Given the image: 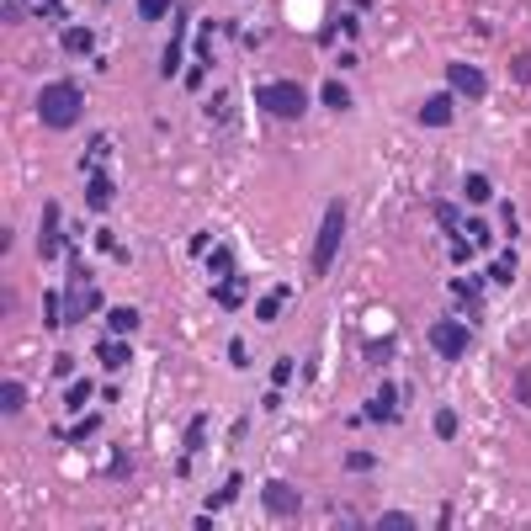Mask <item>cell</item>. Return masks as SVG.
<instances>
[{"label": "cell", "instance_id": "cell-7", "mask_svg": "<svg viewBox=\"0 0 531 531\" xmlns=\"http://www.w3.org/2000/svg\"><path fill=\"white\" fill-rule=\"evenodd\" d=\"M59 245H64V234H59V207L48 202V207H43V234H37V255H43V261H53V255H59Z\"/></svg>", "mask_w": 531, "mask_h": 531}, {"label": "cell", "instance_id": "cell-27", "mask_svg": "<svg viewBox=\"0 0 531 531\" xmlns=\"http://www.w3.org/2000/svg\"><path fill=\"white\" fill-rule=\"evenodd\" d=\"M202 436H207V420H191V431H186V452H197Z\"/></svg>", "mask_w": 531, "mask_h": 531}, {"label": "cell", "instance_id": "cell-9", "mask_svg": "<svg viewBox=\"0 0 531 531\" xmlns=\"http://www.w3.org/2000/svg\"><path fill=\"white\" fill-rule=\"evenodd\" d=\"M420 122H426V128H447V122H452V96H426Z\"/></svg>", "mask_w": 531, "mask_h": 531}, {"label": "cell", "instance_id": "cell-18", "mask_svg": "<svg viewBox=\"0 0 531 531\" xmlns=\"http://www.w3.org/2000/svg\"><path fill=\"white\" fill-rule=\"evenodd\" d=\"M463 197H468V202H489V197H495L489 176H468V181H463Z\"/></svg>", "mask_w": 531, "mask_h": 531}, {"label": "cell", "instance_id": "cell-19", "mask_svg": "<svg viewBox=\"0 0 531 531\" xmlns=\"http://www.w3.org/2000/svg\"><path fill=\"white\" fill-rule=\"evenodd\" d=\"M239 489H245V479L234 473V479H229V484H223V489H218L213 500H207V511H223V505H234V500H239Z\"/></svg>", "mask_w": 531, "mask_h": 531}, {"label": "cell", "instance_id": "cell-20", "mask_svg": "<svg viewBox=\"0 0 531 531\" xmlns=\"http://www.w3.org/2000/svg\"><path fill=\"white\" fill-rule=\"evenodd\" d=\"M324 106H330V112H346V106H351V90H346L340 80H330V85H324Z\"/></svg>", "mask_w": 531, "mask_h": 531}, {"label": "cell", "instance_id": "cell-5", "mask_svg": "<svg viewBox=\"0 0 531 531\" xmlns=\"http://www.w3.org/2000/svg\"><path fill=\"white\" fill-rule=\"evenodd\" d=\"M261 500H266V511H271L277 521H293V516L303 511V495H298V489H293L287 479H271V484L261 489Z\"/></svg>", "mask_w": 531, "mask_h": 531}, {"label": "cell", "instance_id": "cell-1", "mask_svg": "<svg viewBox=\"0 0 531 531\" xmlns=\"http://www.w3.org/2000/svg\"><path fill=\"white\" fill-rule=\"evenodd\" d=\"M37 117H43V128H53V133L74 128V122L85 117V96H80V85H74V80H53V85H43V90H37Z\"/></svg>", "mask_w": 531, "mask_h": 531}, {"label": "cell", "instance_id": "cell-12", "mask_svg": "<svg viewBox=\"0 0 531 531\" xmlns=\"http://www.w3.org/2000/svg\"><path fill=\"white\" fill-rule=\"evenodd\" d=\"M90 48H96L90 27H64V53H90Z\"/></svg>", "mask_w": 531, "mask_h": 531}, {"label": "cell", "instance_id": "cell-32", "mask_svg": "<svg viewBox=\"0 0 531 531\" xmlns=\"http://www.w3.org/2000/svg\"><path fill=\"white\" fill-rule=\"evenodd\" d=\"M43 314H48V324H64V319H59V293L43 298Z\"/></svg>", "mask_w": 531, "mask_h": 531}, {"label": "cell", "instance_id": "cell-26", "mask_svg": "<svg viewBox=\"0 0 531 531\" xmlns=\"http://www.w3.org/2000/svg\"><path fill=\"white\" fill-rule=\"evenodd\" d=\"M90 394H96L90 383H74V388H69V410H85V404H90Z\"/></svg>", "mask_w": 531, "mask_h": 531}, {"label": "cell", "instance_id": "cell-28", "mask_svg": "<svg viewBox=\"0 0 531 531\" xmlns=\"http://www.w3.org/2000/svg\"><path fill=\"white\" fill-rule=\"evenodd\" d=\"M229 362H234V367H250V351H245V340H229Z\"/></svg>", "mask_w": 531, "mask_h": 531}, {"label": "cell", "instance_id": "cell-25", "mask_svg": "<svg viewBox=\"0 0 531 531\" xmlns=\"http://www.w3.org/2000/svg\"><path fill=\"white\" fill-rule=\"evenodd\" d=\"M271 383H277V388H287V383H293V356H282V362L271 367Z\"/></svg>", "mask_w": 531, "mask_h": 531}, {"label": "cell", "instance_id": "cell-22", "mask_svg": "<svg viewBox=\"0 0 531 531\" xmlns=\"http://www.w3.org/2000/svg\"><path fill=\"white\" fill-rule=\"evenodd\" d=\"M138 16H144V21H160V16H170V0H138Z\"/></svg>", "mask_w": 531, "mask_h": 531}, {"label": "cell", "instance_id": "cell-21", "mask_svg": "<svg viewBox=\"0 0 531 531\" xmlns=\"http://www.w3.org/2000/svg\"><path fill=\"white\" fill-rule=\"evenodd\" d=\"M489 277H495V282H500V287H511V282H516V250H511V255H500V261H495V271H489Z\"/></svg>", "mask_w": 531, "mask_h": 531}, {"label": "cell", "instance_id": "cell-13", "mask_svg": "<svg viewBox=\"0 0 531 531\" xmlns=\"http://www.w3.org/2000/svg\"><path fill=\"white\" fill-rule=\"evenodd\" d=\"M213 298H218L223 308H239V303H245V282H239V277H223V282L213 287Z\"/></svg>", "mask_w": 531, "mask_h": 531}, {"label": "cell", "instance_id": "cell-4", "mask_svg": "<svg viewBox=\"0 0 531 531\" xmlns=\"http://www.w3.org/2000/svg\"><path fill=\"white\" fill-rule=\"evenodd\" d=\"M431 346H436L441 362H463L468 346H473V330H468L463 319H436V324H431Z\"/></svg>", "mask_w": 531, "mask_h": 531}, {"label": "cell", "instance_id": "cell-14", "mask_svg": "<svg viewBox=\"0 0 531 531\" xmlns=\"http://www.w3.org/2000/svg\"><path fill=\"white\" fill-rule=\"evenodd\" d=\"M0 410H5V415H21V410H27V388H21L16 378L0 383Z\"/></svg>", "mask_w": 531, "mask_h": 531}, {"label": "cell", "instance_id": "cell-33", "mask_svg": "<svg viewBox=\"0 0 531 531\" xmlns=\"http://www.w3.org/2000/svg\"><path fill=\"white\" fill-rule=\"evenodd\" d=\"M37 11H48V16H59V0H37Z\"/></svg>", "mask_w": 531, "mask_h": 531}, {"label": "cell", "instance_id": "cell-6", "mask_svg": "<svg viewBox=\"0 0 531 531\" xmlns=\"http://www.w3.org/2000/svg\"><path fill=\"white\" fill-rule=\"evenodd\" d=\"M447 80H452V90L468 96V101H484V96H489V80H484L479 64H447Z\"/></svg>", "mask_w": 531, "mask_h": 531}, {"label": "cell", "instance_id": "cell-8", "mask_svg": "<svg viewBox=\"0 0 531 531\" xmlns=\"http://www.w3.org/2000/svg\"><path fill=\"white\" fill-rule=\"evenodd\" d=\"M133 362V351H128V335H112V340H101V367L106 372H122Z\"/></svg>", "mask_w": 531, "mask_h": 531}, {"label": "cell", "instance_id": "cell-2", "mask_svg": "<svg viewBox=\"0 0 531 531\" xmlns=\"http://www.w3.org/2000/svg\"><path fill=\"white\" fill-rule=\"evenodd\" d=\"M255 106H266L271 117L293 122V117H303V112H308V90H303L298 80H271V85H261V90H255Z\"/></svg>", "mask_w": 531, "mask_h": 531}, {"label": "cell", "instance_id": "cell-16", "mask_svg": "<svg viewBox=\"0 0 531 531\" xmlns=\"http://www.w3.org/2000/svg\"><path fill=\"white\" fill-rule=\"evenodd\" d=\"M282 303H287V287H277V293H266V298L255 303V319H261V324H271V319L282 314Z\"/></svg>", "mask_w": 531, "mask_h": 531}, {"label": "cell", "instance_id": "cell-15", "mask_svg": "<svg viewBox=\"0 0 531 531\" xmlns=\"http://www.w3.org/2000/svg\"><path fill=\"white\" fill-rule=\"evenodd\" d=\"M207 277H213V282H223V277H234V255H229V245H218V250L207 255Z\"/></svg>", "mask_w": 531, "mask_h": 531}, {"label": "cell", "instance_id": "cell-23", "mask_svg": "<svg viewBox=\"0 0 531 531\" xmlns=\"http://www.w3.org/2000/svg\"><path fill=\"white\" fill-rule=\"evenodd\" d=\"M436 436H441V441H452V436H457V415H452V410H441V415H436Z\"/></svg>", "mask_w": 531, "mask_h": 531}, {"label": "cell", "instance_id": "cell-30", "mask_svg": "<svg viewBox=\"0 0 531 531\" xmlns=\"http://www.w3.org/2000/svg\"><path fill=\"white\" fill-rule=\"evenodd\" d=\"M511 74H516V80H521V85H531V53H521V59H516V64H511Z\"/></svg>", "mask_w": 531, "mask_h": 531}, {"label": "cell", "instance_id": "cell-29", "mask_svg": "<svg viewBox=\"0 0 531 531\" xmlns=\"http://www.w3.org/2000/svg\"><path fill=\"white\" fill-rule=\"evenodd\" d=\"M346 468H351V473H367V468H372V452H351Z\"/></svg>", "mask_w": 531, "mask_h": 531}, {"label": "cell", "instance_id": "cell-24", "mask_svg": "<svg viewBox=\"0 0 531 531\" xmlns=\"http://www.w3.org/2000/svg\"><path fill=\"white\" fill-rule=\"evenodd\" d=\"M516 404H527V410H531V367L516 372Z\"/></svg>", "mask_w": 531, "mask_h": 531}, {"label": "cell", "instance_id": "cell-11", "mask_svg": "<svg viewBox=\"0 0 531 531\" xmlns=\"http://www.w3.org/2000/svg\"><path fill=\"white\" fill-rule=\"evenodd\" d=\"M367 415H372V420H394V415H399V394H394V388L383 383V394H372V404H367Z\"/></svg>", "mask_w": 531, "mask_h": 531}, {"label": "cell", "instance_id": "cell-10", "mask_svg": "<svg viewBox=\"0 0 531 531\" xmlns=\"http://www.w3.org/2000/svg\"><path fill=\"white\" fill-rule=\"evenodd\" d=\"M85 202H90L96 213H106V207H112V181H106V176H90V181H85Z\"/></svg>", "mask_w": 531, "mask_h": 531}, {"label": "cell", "instance_id": "cell-31", "mask_svg": "<svg viewBox=\"0 0 531 531\" xmlns=\"http://www.w3.org/2000/svg\"><path fill=\"white\" fill-rule=\"evenodd\" d=\"M383 527H399V531H410V527H415V516H404V511H388V516H383Z\"/></svg>", "mask_w": 531, "mask_h": 531}, {"label": "cell", "instance_id": "cell-3", "mask_svg": "<svg viewBox=\"0 0 531 531\" xmlns=\"http://www.w3.org/2000/svg\"><path fill=\"white\" fill-rule=\"evenodd\" d=\"M340 239H346V207L330 202L324 207V223H319V239H314V277H324L340 255Z\"/></svg>", "mask_w": 531, "mask_h": 531}, {"label": "cell", "instance_id": "cell-17", "mask_svg": "<svg viewBox=\"0 0 531 531\" xmlns=\"http://www.w3.org/2000/svg\"><path fill=\"white\" fill-rule=\"evenodd\" d=\"M106 324H112V335H133L138 330V308H112Z\"/></svg>", "mask_w": 531, "mask_h": 531}]
</instances>
